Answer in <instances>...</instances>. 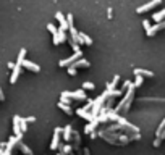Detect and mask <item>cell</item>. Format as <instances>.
I'll return each instance as SVG.
<instances>
[{"mask_svg": "<svg viewBox=\"0 0 165 155\" xmlns=\"http://www.w3.org/2000/svg\"><path fill=\"white\" fill-rule=\"evenodd\" d=\"M60 97H68V99H71V100H88L84 89H79V90H63V92L60 94Z\"/></svg>", "mask_w": 165, "mask_h": 155, "instance_id": "cell-1", "label": "cell"}, {"mask_svg": "<svg viewBox=\"0 0 165 155\" xmlns=\"http://www.w3.org/2000/svg\"><path fill=\"white\" fill-rule=\"evenodd\" d=\"M105 99H107V95L102 94V95L97 97V99L92 100V108H91V113H92V116H97V115L100 113V110L104 108V102H105Z\"/></svg>", "mask_w": 165, "mask_h": 155, "instance_id": "cell-2", "label": "cell"}, {"mask_svg": "<svg viewBox=\"0 0 165 155\" xmlns=\"http://www.w3.org/2000/svg\"><path fill=\"white\" fill-rule=\"evenodd\" d=\"M62 133H63V128H55L54 129V136H52V142H50V149L52 150H57L60 146V139H62Z\"/></svg>", "mask_w": 165, "mask_h": 155, "instance_id": "cell-3", "label": "cell"}, {"mask_svg": "<svg viewBox=\"0 0 165 155\" xmlns=\"http://www.w3.org/2000/svg\"><path fill=\"white\" fill-rule=\"evenodd\" d=\"M81 55H83V54H73L71 57H68V58L60 60V61H58V66H62V68H65V66H66V68H68V66H71L78 58H81Z\"/></svg>", "mask_w": 165, "mask_h": 155, "instance_id": "cell-4", "label": "cell"}, {"mask_svg": "<svg viewBox=\"0 0 165 155\" xmlns=\"http://www.w3.org/2000/svg\"><path fill=\"white\" fill-rule=\"evenodd\" d=\"M160 2H162V0H151L149 3H144V5H141V7L136 8V13H144V11H149L154 7H157V5H160Z\"/></svg>", "mask_w": 165, "mask_h": 155, "instance_id": "cell-5", "label": "cell"}, {"mask_svg": "<svg viewBox=\"0 0 165 155\" xmlns=\"http://www.w3.org/2000/svg\"><path fill=\"white\" fill-rule=\"evenodd\" d=\"M20 115H15L13 116V136H16V137H20V139H23V131H21V128H20Z\"/></svg>", "mask_w": 165, "mask_h": 155, "instance_id": "cell-6", "label": "cell"}, {"mask_svg": "<svg viewBox=\"0 0 165 155\" xmlns=\"http://www.w3.org/2000/svg\"><path fill=\"white\" fill-rule=\"evenodd\" d=\"M55 18H57V21L60 23V29H62V31L66 32V29H70V26H68V23H66L65 15L62 13V11H57V13H55Z\"/></svg>", "mask_w": 165, "mask_h": 155, "instance_id": "cell-7", "label": "cell"}, {"mask_svg": "<svg viewBox=\"0 0 165 155\" xmlns=\"http://www.w3.org/2000/svg\"><path fill=\"white\" fill-rule=\"evenodd\" d=\"M62 137H63V141L66 144H70L71 139H73V126L71 124H66L63 128V133H62Z\"/></svg>", "mask_w": 165, "mask_h": 155, "instance_id": "cell-8", "label": "cell"}, {"mask_svg": "<svg viewBox=\"0 0 165 155\" xmlns=\"http://www.w3.org/2000/svg\"><path fill=\"white\" fill-rule=\"evenodd\" d=\"M160 29H165V20H163V21H160V23H156L154 26H151V29L147 31L146 34H147L149 37H152V36H156V34H157L159 31H160Z\"/></svg>", "mask_w": 165, "mask_h": 155, "instance_id": "cell-9", "label": "cell"}, {"mask_svg": "<svg viewBox=\"0 0 165 155\" xmlns=\"http://www.w3.org/2000/svg\"><path fill=\"white\" fill-rule=\"evenodd\" d=\"M65 41H66V32L65 31L58 29V31H57V34H54V45H58V44L65 42Z\"/></svg>", "mask_w": 165, "mask_h": 155, "instance_id": "cell-10", "label": "cell"}, {"mask_svg": "<svg viewBox=\"0 0 165 155\" xmlns=\"http://www.w3.org/2000/svg\"><path fill=\"white\" fill-rule=\"evenodd\" d=\"M21 66H24L26 70H29V71H32V73H39V71H41V66L36 65L34 61H29V60H24Z\"/></svg>", "mask_w": 165, "mask_h": 155, "instance_id": "cell-11", "label": "cell"}, {"mask_svg": "<svg viewBox=\"0 0 165 155\" xmlns=\"http://www.w3.org/2000/svg\"><path fill=\"white\" fill-rule=\"evenodd\" d=\"M20 74H21V65H16V63H15L13 71H11V76H10V83H11V84H15L16 81H18Z\"/></svg>", "mask_w": 165, "mask_h": 155, "instance_id": "cell-12", "label": "cell"}, {"mask_svg": "<svg viewBox=\"0 0 165 155\" xmlns=\"http://www.w3.org/2000/svg\"><path fill=\"white\" fill-rule=\"evenodd\" d=\"M76 115H78V116H81V118H84L88 123L92 121V120L96 118V116H92V113L88 112V110H84V108H78V110H76Z\"/></svg>", "mask_w": 165, "mask_h": 155, "instance_id": "cell-13", "label": "cell"}, {"mask_svg": "<svg viewBox=\"0 0 165 155\" xmlns=\"http://www.w3.org/2000/svg\"><path fill=\"white\" fill-rule=\"evenodd\" d=\"M134 76H143V78H154V73L149 70H143V68H134L133 70Z\"/></svg>", "mask_w": 165, "mask_h": 155, "instance_id": "cell-14", "label": "cell"}, {"mask_svg": "<svg viewBox=\"0 0 165 155\" xmlns=\"http://www.w3.org/2000/svg\"><path fill=\"white\" fill-rule=\"evenodd\" d=\"M97 126H99V121H97V118H94L92 121H89V123L86 124V128H84V133H86V134L94 133V131L97 129Z\"/></svg>", "mask_w": 165, "mask_h": 155, "instance_id": "cell-15", "label": "cell"}, {"mask_svg": "<svg viewBox=\"0 0 165 155\" xmlns=\"http://www.w3.org/2000/svg\"><path fill=\"white\" fill-rule=\"evenodd\" d=\"M71 142H73V150H78V147H79V144H81V136H79V133L78 131H75L73 129V139H71Z\"/></svg>", "mask_w": 165, "mask_h": 155, "instance_id": "cell-16", "label": "cell"}, {"mask_svg": "<svg viewBox=\"0 0 165 155\" xmlns=\"http://www.w3.org/2000/svg\"><path fill=\"white\" fill-rule=\"evenodd\" d=\"M70 42H75V44H79V32L75 26H71L70 28Z\"/></svg>", "mask_w": 165, "mask_h": 155, "instance_id": "cell-17", "label": "cell"}, {"mask_svg": "<svg viewBox=\"0 0 165 155\" xmlns=\"http://www.w3.org/2000/svg\"><path fill=\"white\" fill-rule=\"evenodd\" d=\"M89 65H91V63L86 58H78L75 63H73V66H75V68H89Z\"/></svg>", "mask_w": 165, "mask_h": 155, "instance_id": "cell-18", "label": "cell"}, {"mask_svg": "<svg viewBox=\"0 0 165 155\" xmlns=\"http://www.w3.org/2000/svg\"><path fill=\"white\" fill-rule=\"evenodd\" d=\"M60 147V153H63V155H70V153H73V146L71 144H60L58 146Z\"/></svg>", "mask_w": 165, "mask_h": 155, "instance_id": "cell-19", "label": "cell"}, {"mask_svg": "<svg viewBox=\"0 0 165 155\" xmlns=\"http://www.w3.org/2000/svg\"><path fill=\"white\" fill-rule=\"evenodd\" d=\"M18 147H20V150L23 152V153H24V155H34L32 153V150H31V149L29 147H28L26 144H24V142H23V139L18 142Z\"/></svg>", "mask_w": 165, "mask_h": 155, "instance_id": "cell-20", "label": "cell"}, {"mask_svg": "<svg viewBox=\"0 0 165 155\" xmlns=\"http://www.w3.org/2000/svg\"><path fill=\"white\" fill-rule=\"evenodd\" d=\"M79 44H86V45H91L92 44V39H91L88 34L84 32H79Z\"/></svg>", "mask_w": 165, "mask_h": 155, "instance_id": "cell-21", "label": "cell"}, {"mask_svg": "<svg viewBox=\"0 0 165 155\" xmlns=\"http://www.w3.org/2000/svg\"><path fill=\"white\" fill-rule=\"evenodd\" d=\"M152 18H154V21H156V23H160V21H163V20H165V8H162L160 11H157V13H154V15H152Z\"/></svg>", "mask_w": 165, "mask_h": 155, "instance_id": "cell-22", "label": "cell"}, {"mask_svg": "<svg viewBox=\"0 0 165 155\" xmlns=\"http://www.w3.org/2000/svg\"><path fill=\"white\" fill-rule=\"evenodd\" d=\"M57 105H58V108H60V110H63L66 115H73V108L70 107V105H66V103H63V102H58V103H57Z\"/></svg>", "mask_w": 165, "mask_h": 155, "instance_id": "cell-23", "label": "cell"}, {"mask_svg": "<svg viewBox=\"0 0 165 155\" xmlns=\"http://www.w3.org/2000/svg\"><path fill=\"white\" fill-rule=\"evenodd\" d=\"M26 60V49H21L18 54V60H16V65H23V61Z\"/></svg>", "mask_w": 165, "mask_h": 155, "instance_id": "cell-24", "label": "cell"}, {"mask_svg": "<svg viewBox=\"0 0 165 155\" xmlns=\"http://www.w3.org/2000/svg\"><path fill=\"white\" fill-rule=\"evenodd\" d=\"M143 81H144V78L143 76H134V87L138 89V87H141V86H143Z\"/></svg>", "mask_w": 165, "mask_h": 155, "instance_id": "cell-25", "label": "cell"}, {"mask_svg": "<svg viewBox=\"0 0 165 155\" xmlns=\"http://www.w3.org/2000/svg\"><path fill=\"white\" fill-rule=\"evenodd\" d=\"M165 129V118H163V121L159 124V128H157V131H156V136L157 137H160V134H162V131Z\"/></svg>", "mask_w": 165, "mask_h": 155, "instance_id": "cell-26", "label": "cell"}, {"mask_svg": "<svg viewBox=\"0 0 165 155\" xmlns=\"http://www.w3.org/2000/svg\"><path fill=\"white\" fill-rule=\"evenodd\" d=\"M94 87H96L94 83H91V81H86V83L83 84V89H84V90H92Z\"/></svg>", "mask_w": 165, "mask_h": 155, "instance_id": "cell-27", "label": "cell"}, {"mask_svg": "<svg viewBox=\"0 0 165 155\" xmlns=\"http://www.w3.org/2000/svg\"><path fill=\"white\" fill-rule=\"evenodd\" d=\"M20 128H21L23 133H26V131H28V123L24 121V118H20Z\"/></svg>", "mask_w": 165, "mask_h": 155, "instance_id": "cell-28", "label": "cell"}, {"mask_svg": "<svg viewBox=\"0 0 165 155\" xmlns=\"http://www.w3.org/2000/svg\"><path fill=\"white\" fill-rule=\"evenodd\" d=\"M68 74H70V76H76L78 74V68H75V66H68Z\"/></svg>", "mask_w": 165, "mask_h": 155, "instance_id": "cell-29", "label": "cell"}, {"mask_svg": "<svg viewBox=\"0 0 165 155\" xmlns=\"http://www.w3.org/2000/svg\"><path fill=\"white\" fill-rule=\"evenodd\" d=\"M71 49L75 50V54H83L81 49H79V45H78V44H75V42H71Z\"/></svg>", "mask_w": 165, "mask_h": 155, "instance_id": "cell-30", "label": "cell"}, {"mask_svg": "<svg viewBox=\"0 0 165 155\" xmlns=\"http://www.w3.org/2000/svg\"><path fill=\"white\" fill-rule=\"evenodd\" d=\"M47 29H49L50 32H52V36H54V34H57V28L52 24V23H49V24H47Z\"/></svg>", "mask_w": 165, "mask_h": 155, "instance_id": "cell-31", "label": "cell"}, {"mask_svg": "<svg viewBox=\"0 0 165 155\" xmlns=\"http://www.w3.org/2000/svg\"><path fill=\"white\" fill-rule=\"evenodd\" d=\"M13 153V147H10V146H7L3 149V155H11Z\"/></svg>", "mask_w": 165, "mask_h": 155, "instance_id": "cell-32", "label": "cell"}, {"mask_svg": "<svg viewBox=\"0 0 165 155\" xmlns=\"http://www.w3.org/2000/svg\"><path fill=\"white\" fill-rule=\"evenodd\" d=\"M143 26H144V29H146V32H147V31L151 29V23L147 21V20H144V21H143Z\"/></svg>", "mask_w": 165, "mask_h": 155, "instance_id": "cell-33", "label": "cell"}, {"mask_svg": "<svg viewBox=\"0 0 165 155\" xmlns=\"http://www.w3.org/2000/svg\"><path fill=\"white\" fill-rule=\"evenodd\" d=\"M66 23H68V26H73V15H66Z\"/></svg>", "mask_w": 165, "mask_h": 155, "instance_id": "cell-34", "label": "cell"}, {"mask_svg": "<svg viewBox=\"0 0 165 155\" xmlns=\"http://www.w3.org/2000/svg\"><path fill=\"white\" fill-rule=\"evenodd\" d=\"M24 121H26V123H34V121H36V116H26Z\"/></svg>", "mask_w": 165, "mask_h": 155, "instance_id": "cell-35", "label": "cell"}, {"mask_svg": "<svg viewBox=\"0 0 165 155\" xmlns=\"http://www.w3.org/2000/svg\"><path fill=\"white\" fill-rule=\"evenodd\" d=\"M160 142H162V139H159V137H156V141H154V147H159V146H160Z\"/></svg>", "mask_w": 165, "mask_h": 155, "instance_id": "cell-36", "label": "cell"}, {"mask_svg": "<svg viewBox=\"0 0 165 155\" xmlns=\"http://www.w3.org/2000/svg\"><path fill=\"white\" fill-rule=\"evenodd\" d=\"M5 100V95H3V90H2V87H0V102H3Z\"/></svg>", "mask_w": 165, "mask_h": 155, "instance_id": "cell-37", "label": "cell"}, {"mask_svg": "<svg viewBox=\"0 0 165 155\" xmlns=\"http://www.w3.org/2000/svg\"><path fill=\"white\" fill-rule=\"evenodd\" d=\"M159 139H162V141H163V139H165V129H163V131H162V134H160V137H159Z\"/></svg>", "mask_w": 165, "mask_h": 155, "instance_id": "cell-38", "label": "cell"}, {"mask_svg": "<svg viewBox=\"0 0 165 155\" xmlns=\"http://www.w3.org/2000/svg\"><path fill=\"white\" fill-rule=\"evenodd\" d=\"M13 66H15V63L10 61V63H8V68H10V70H13Z\"/></svg>", "mask_w": 165, "mask_h": 155, "instance_id": "cell-39", "label": "cell"}, {"mask_svg": "<svg viewBox=\"0 0 165 155\" xmlns=\"http://www.w3.org/2000/svg\"><path fill=\"white\" fill-rule=\"evenodd\" d=\"M107 15H109V18H112V8L107 10Z\"/></svg>", "mask_w": 165, "mask_h": 155, "instance_id": "cell-40", "label": "cell"}, {"mask_svg": "<svg viewBox=\"0 0 165 155\" xmlns=\"http://www.w3.org/2000/svg\"><path fill=\"white\" fill-rule=\"evenodd\" d=\"M0 155H3V149L2 147H0Z\"/></svg>", "mask_w": 165, "mask_h": 155, "instance_id": "cell-41", "label": "cell"}, {"mask_svg": "<svg viewBox=\"0 0 165 155\" xmlns=\"http://www.w3.org/2000/svg\"><path fill=\"white\" fill-rule=\"evenodd\" d=\"M62 155H63V153H62ZM70 155H73V153H70Z\"/></svg>", "mask_w": 165, "mask_h": 155, "instance_id": "cell-42", "label": "cell"}, {"mask_svg": "<svg viewBox=\"0 0 165 155\" xmlns=\"http://www.w3.org/2000/svg\"><path fill=\"white\" fill-rule=\"evenodd\" d=\"M57 155H62V153H57Z\"/></svg>", "mask_w": 165, "mask_h": 155, "instance_id": "cell-43", "label": "cell"}]
</instances>
